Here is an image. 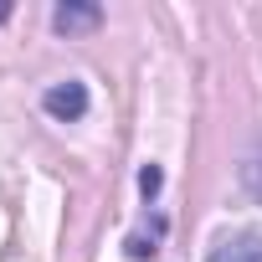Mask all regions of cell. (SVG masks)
Here are the masks:
<instances>
[{"label": "cell", "mask_w": 262, "mask_h": 262, "mask_svg": "<svg viewBox=\"0 0 262 262\" xmlns=\"http://www.w3.org/2000/svg\"><path fill=\"white\" fill-rule=\"evenodd\" d=\"M47 113L52 118H82L88 113V88L82 82H57V88H47Z\"/></svg>", "instance_id": "obj_1"}, {"label": "cell", "mask_w": 262, "mask_h": 262, "mask_svg": "<svg viewBox=\"0 0 262 262\" xmlns=\"http://www.w3.org/2000/svg\"><path fill=\"white\" fill-rule=\"evenodd\" d=\"M98 21H103L98 6H57V16H52V26L67 31V36H72V31H93Z\"/></svg>", "instance_id": "obj_2"}, {"label": "cell", "mask_w": 262, "mask_h": 262, "mask_svg": "<svg viewBox=\"0 0 262 262\" xmlns=\"http://www.w3.org/2000/svg\"><path fill=\"white\" fill-rule=\"evenodd\" d=\"M206 262H262V242H257V236H236V242L216 247Z\"/></svg>", "instance_id": "obj_3"}, {"label": "cell", "mask_w": 262, "mask_h": 262, "mask_svg": "<svg viewBox=\"0 0 262 262\" xmlns=\"http://www.w3.org/2000/svg\"><path fill=\"white\" fill-rule=\"evenodd\" d=\"M160 180H165V175H160L155 165H144V170H139V190H144V195H155V190H160Z\"/></svg>", "instance_id": "obj_4"}, {"label": "cell", "mask_w": 262, "mask_h": 262, "mask_svg": "<svg viewBox=\"0 0 262 262\" xmlns=\"http://www.w3.org/2000/svg\"><path fill=\"white\" fill-rule=\"evenodd\" d=\"M6 16H11V11H6V6H0V21H6Z\"/></svg>", "instance_id": "obj_5"}]
</instances>
